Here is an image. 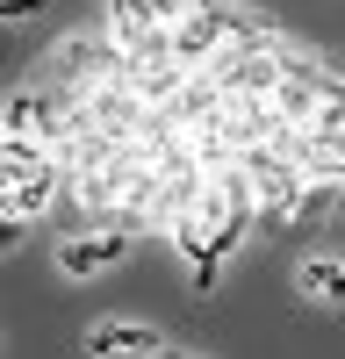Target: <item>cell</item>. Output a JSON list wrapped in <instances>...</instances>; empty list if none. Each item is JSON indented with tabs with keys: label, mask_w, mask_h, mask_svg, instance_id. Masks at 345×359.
Instances as JSON below:
<instances>
[{
	"label": "cell",
	"mask_w": 345,
	"mask_h": 359,
	"mask_svg": "<svg viewBox=\"0 0 345 359\" xmlns=\"http://www.w3.org/2000/svg\"><path fill=\"white\" fill-rule=\"evenodd\" d=\"M130 252V237H72V245H58V273H72V280H86V273H101V266H115Z\"/></svg>",
	"instance_id": "cell-1"
},
{
	"label": "cell",
	"mask_w": 345,
	"mask_h": 359,
	"mask_svg": "<svg viewBox=\"0 0 345 359\" xmlns=\"http://www.w3.org/2000/svg\"><path fill=\"white\" fill-rule=\"evenodd\" d=\"M151 359H201V352H151Z\"/></svg>",
	"instance_id": "cell-6"
},
{
	"label": "cell",
	"mask_w": 345,
	"mask_h": 359,
	"mask_svg": "<svg viewBox=\"0 0 345 359\" xmlns=\"http://www.w3.org/2000/svg\"><path fill=\"white\" fill-rule=\"evenodd\" d=\"M302 294H316V302H345V259H302Z\"/></svg>",
	"instance_id": "cell-3"
},
{
	"label": "cell",
	"mask_w": 345,
	"mask_h": 359,
	"mask_svg": "<svg viewBox=\"0 0 345 359\" xmlns=\"http://www.w3.org/2000/svg\"><path fill=\"white\" fill-rule=\"evenodd\" d=\"M36 8H43V0H0V15H8V22H29Z\"/></svg>",
	"instance_id": "cell-5"
},
{
	"label": "cell",
	"mask_w": 345,
	"mask_h": 359,
	"mask_svg": "<svg viewBox=\"0 0 345 359\" xmlns=\"http://www.w3.org/2000/svg\"><path fill=\"white\" fill-rule=\"evenodd\" d=\"M331 108H345V86H331Z\"/></svg>",
	"instance_id": "cell-7"
},
{
	"label": "cell",
	"mask_w": 345,
	"mask_h": 359,
	"mask_svg": "<svg viewBox=\"0 0 345 359\" xmlns=\"http://www.w3.org/2000/svg\"><path fill=\"white\" fill-rule=\"evenodd\" d=\"M50 187H58L50 165H43V172H29V180H15V187H8V223H22L29 208H43V201H50Z\"/></svg>",
	"instance_id": "cell-4"
},
{
	"label": "cell",
	"mask_w": 345,
	"mask_h": 359,
	"mask_svg": "<svg viewBox=\"0 0 345 359\" xmlns=\"http://www.w3.org/2000/svg\"><path fill=\"white\" fill-rule=\"evenodd\" d=\"M86 352L94 359H115V352H165V338L151 323H94L86 331Z\"/></svg>",
	"instance_id": "cell-2"
}]
</instances>
